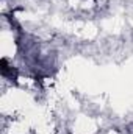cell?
Returning <instances> with one entry per match:
<instances>
[{
	"instance_id": "obj_1",
	"label": "cell",
	"mask_w": 133,
	"mask_h": 134,
	"mask_svg": "<svg viewBox=\"0 0 133 134\" xmlns=\"http://www.w3.org/2000/svg\"><path fill=\"white\" fill-rule=\"evenodd\" d=\"M67 134H72V133H67Z\"/></svg>"
}]
</instances>
